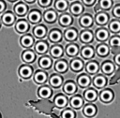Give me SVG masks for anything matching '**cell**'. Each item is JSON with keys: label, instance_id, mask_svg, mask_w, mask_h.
<instances>
[{"label": "cell", "instance_id": "1", "mask_svg": "<svg viewBox=\"0 0 120 118\" xmlns=\"http://www.w3.org/2000/svg\"><path fill=\"white\" fill-rule=\"evenodd\" d=\"M57 19H58V12L52 7L46 8L45 11L42 13V20L48 24H52L56 22Z\"/></svg>", "mask_w": 120, "mask_h": 118}, {"label": "cell", "instance_id": "2", "mask_svg": "<svg viewBox=\"0 0 120 118\" xmlns=\"http://www.w3.org/2000/svg\"><path fill=\"white\" fill-rule=\"evenodd\" d=\"M32 35L38 40H39V39H45V37L48 35L47 26L44 23H42V22H40L38 24H36L33 27V29H32Z\"/></svg>", "mask_w": 120, "mask_h": 118}, {"label": "cell", "instance_id": "3", "mask_svg": "<svg viewBox=\"0 0 120 118\" xmlns=\"http://www.w3.org/2000/svg\"><path fill=\"white\" fill-rule=\"evenodd\" d=\"M48 37V41L49 43L52 44H58L61 43V41L63 40V32L59 29V28H52L47 35Z\"/></svg>", "mask_w": 120, "mask_h": 118}, {"label": "cell", "instance_id": "4", "mask_svg": "<svg viewBox=\"0 0 120 118\" xmlns=\"http://www.w3.org/2000/svg\"><path fill=\"white\" fill-rule=\"evenodd\" d=\"M27 21L30 24L36 25L42 22V13L38 8H32L29 9L27 13Z\"/></svg>", "mask_w": 120, "mask_h": 118}, {"label": "cell", "instance_id": "5", "mask_svg": "<svg viewBox=\"0 0 120 118\" xmlns=\"http://www.w3.org/2000/svg\"><path fill=\"white\" fill-rule=\"evenodd\" d=\"M48 83L49 85L52 88V89H59L62 87L63 83H64V78L62 77L61 74L53 72L49 76L48 79Z\"/></svg>", "mask_w": 120, "mask_h": 118}, {"label": "cell", "instance_id": "6", "mask_svg": "<svg viewBox=\"0 0 120 118\" xmlns=\"http://www.w3.org/2000/svg\"><path fill=\"white\" fill-rule=\"evenodd\" d=\"M29 11V7L28 5L26 3H24L23 1H18L15 3L14 7H13V12L16 16L20 17V18H23L24 16L27 15Z\"/></svg>", "mask_w": 120, "mask_h": 118}, {"label": "cell", "instance_id": "7", "mask_svg": "<svg viewBox=\"0 0 120 118\" xmlns=\"http://www.w3.org/2000/svg\"><path fill=\"white\" fill-rule=\"evenodd\" d=\"M38 66L40 69L49 70L53 66V59L50 55H47V54L40 55L38 58Z\"/></svg>", "mask_w": 120, "mask_h": 118}, {"label": "cell", "instance_id": "8", "mask_svg": "<svg viewBox=\"0 0 120 118\" xmlns=\"http://www.w3.org/2000/svg\"><path fill=\"white\" fill-rule=\"evenodd\" d=\"M54 71L56 73H59V74H65L68 68H69V65H68V62L67 59L65 58H59L57 60H55V62H53V66H52Z\"/></svg>", "mask_w": 120, "mask_h": 118}, {"label": "cell", "instance_id": "9", "mask_svg": "<svg viewBox=\"0 0 120 118\" xmlns=\"http://www.w3.org/2000/svg\"><path fill=\"white\" fill-rule=\"evenodd\" d=\"M62 90H63V93L66 96H73L74 94L77 93V91H78V85H77V83L74 81L68 80L67 81H65L63 83Z\"/></svg>", "mask_w": 120, "mask_h": 118}, {"label": "cell", "instance_id": "10", "mask_svg": "<svg viewBox=\"0 0 120 118\" xmlns=\"http://www.w3.org/2000/svg\"><path fill=\"white\" fill-rule=\"evenodd\" d=\"M49 49H50V43L46 39H39L34 45L35 52L37 54H39V55L46 54L49 52Z\"/></svg>", "mask_w": 120, "mask_h": 118}, {"label": "cell", "instance_id": "11", "mask_svg": "<svg viewBox=\"0 0 120 118\" xmlns=\"http://www.w3.org/2000/svg\"><path fill=\"white\" fill-rule=\"evenodd\" d=\"M49 55L53 59V60H57L59 58H62L64 55V48L63 46L58 43V44H52L50 45V49H49Z\"/></svg>", "mask_w": 120, "mask_h": 118}, {"label": "cell", "instance_id": "12", "mask_svg": "<svg viewBox=\"0 0 120 118\" xmlns=\"http://www.w3.org/2000/svg\"><path fill=\"white\" fill-rule=\"evenodd\" d=\"M18 74L22 80H28L34 75V68L29 64H23L20 66L18 69Z\"/></svg>", "mask_w": 120, "mask_h": 118}, {"label": "cell", "instance_id": "13", "mask_svg": "<svg viewBox=\"0 0 120 118\" xmlns=\"http://www.w3.org/2000/svg\"><path fill=\"white\" fill-rule=\"evenodd\" d=\"M57 22H58L59 25L61 27H63V28L70 27L72 25V23H73V16L69 12L61 13L60 15H58Z\"/></svg>", "mask_w": 120, "mask_h": 118}, {"label": "cell", "instance_id": "14", "mask_svg": "<svg viewBox=\"0 0 120 118\" xmlns=\"http://www.w3.org/2000/svg\"><path fill=\"white\" fill-rule=\"evenodd\" d=\"M68 105L73 110H80L84 105V99L81 95L74 94L68 98Z\"/></svg>", "mask_w": 120, "mask_h": 118}, {"label": "cell", "instance_id": "15", "mask_svg": "<svg viewBox=\"0 0 120 118\" xmlns=\"http://www.w3.org/2000/svg\"><path fill=\"white\" fill-rule=\"evenodd\" d=\"M14 28L16 30L17 33L19 34H22V35H24L26 33H28V31L30 30V23L28 22L27 20L25 19H19L18 21L15 22L14 23Z\"/></svg>", "mask_w": 120, "mask_h": 118}, {"label": "cell", "instance_id": "16", "mask_svg": "<svg viewBox=\"0 0 120 118\" xmlns=\"http://www.w3.org/2000/svg\"><path fill=\"white\" fill-rule=\"evenodd\" d=\"M63 37L68 43L75 42L79 37V33L75 27H68L63 33Z\"/></svg>", "mask_w": 120, "mask_h": 118}, {"label": "cell", "instance_id": "17", "mask_svg": "<svg viewBox=\"0 0 120 118\" xmlns=\"http://www.w3.org/2000/svg\"><path fill=\"white\" fill-rule=\"evenodd\" d=\"M69 68L74 72V73H80L83 70L84 68V62L83 59L80 57H74L71 58L70 61L68 62Z\"/></svg>", "mask_w": 120, "mask_h": 118}, {"label": "cell", "instance_id": "18", "mask_svg": "<svg viewBox=\"0 0 120 118\" xmlns=\"http://www.w3.org/2000/svg\"><path fill=\"white\" fill-rule=\"evenodd\" d=\"M80 42L83 45H90L94 40V34L90 29H83L79 34Z\"/></svg>", "mask_w": 120, "mask_h": 118}, {"label": "cell", "instance_id": "19", "mask_svg": "<svg viewBox=\"0 0 120 118\" xmlns=\"http://www.w3.org/2000/svg\"><path fill=\"white\" fill-rule=\"evenodd\" d=\"M48 79H49V74L47 73L46 70L39 68L34 72L33 80L37 84H40V85L45 84L48 81Z\"/></svg>", "mask_w": 120, "mask_h": 118}, {"label": "cell", "instance_id": "20", "mask_svg": "<svg viewBox=\"0 0 120 118\" xmlns=\"http://www.w3.org/2000/svg\"><path fill=\"white\" fill-rule=\"evenodd\" d=\"M1 19V22L6 25V26H11L14 25L15 22H16V15L14 14V12L10 11V10H6L0 17Z\"/></svg>", "mask_w": 120, "mask_h": 118}, {"label": "cell", "instance_id": "21", "mask_svg": "<svg viewBox=\"0 0 120 118\" xmlns=\"http://www.w3.org/2000/svg\"><path fill=\"white\" fill-rule=\"evenodd\" d=\"M36 38L34 37V36L32 34L26 33L24 35H22L20 38V44L22 47H23L24 49H31L32 47H34L35 43H36Z\"/></svg>", "mask_w": 120, "mask_h": 118}, {"label": "cell", "instance_id": "22", "mask_svg": "<svg viewBox=\"0 0 120 118\" xmlns=\"http://www.w3.org/2000/svg\"><path fill=\"white\" fill-rule=\"evenodd\" d=\"M76 83L78 85V87L82 88V89H86L90 86L91 84V78L90 75H88L86 72L85 73H81L77 76L76 79Z\"/></svg>", "mask_w": 120, "mask_h": 118}, {"label": "cell", "instance_id": "23", "mask_svg": "<svg viewBox=\"0 0 120 118\" xmlns=\"http://www.w3.org/2000/svg\"><path fill=\"white\" fill-rule=\"evenodd\" d=\"M66 55L69 58H74L77 57V55L80 52V47L76 42H71V43H68L65 47L64 50Z\"/></svg>", "mask_w": 120, "mask_h": 118}, {"label": "cell", "instance_id": "24", "mask_svg": "<svg viewBox=\"0 0 120 118\" xmlns=\"http://www.w3.org/2000/svg\"><path fill=\"white\" fill-rule=\"evenodd\" d=\"M52 102L53 104L59 108V109H65L68 105V96H66L64 93H59L57 95L54 96V97L52 98Z\"/></svg>", "mask_w": 120, "mask_h": 118}, {"label": "cell", "instance_id": "25", "mask_svg": "<svg viewBox=\"0 0 120 118\" xmlns=\"http://www.w3.org/2000/svg\"><path fill=\"white\" fill-rule=\"evenodd\" d=\"M95 49L91 45H83L80 50L81 58L83 60H91L95 56Z\"/></svg>", "mask_w": 120, "mask_h": 118}, {"label": "cell", "instance_id": "26", "mask_svg": "<svg viewBox=\"0 0 120 118\" xmlns=\"http://www.w3.org/2000/svg\"><path fill=\"white\" fill-rule=\"evenodd\" d=\"M83 9H84V7H83L82 3L80 2V1H77V0L73 1L71 3V5L69 6V7H68L69 13L72 16H75V17H78V16L82 15V12H83Z\"/></svg>", "mask_w": 120, "mask_h": 118}, {"label": "cell", "instance_id": "27", "mask_svg": "<svg viewBox=\"0 0 120 118\" xmlns=\"http://www.w3.org/2000/svg\"><path fill=\"white\" fill-rule=\"evenodd\" d=\"M21 57H22V60L24 62V64L31 65L37 60V53L35 52V51L31 49H25L22 52Z\"/></svg>", "mask_w": 120, "mask_h": 118}, {"label": "cell", "instance_id": "28", "mask_svg": "<svg viewBox=\"0 0 120 118\" xmlns=\"http://www.w3.org/2000/svg\"><path fill=\"white\" fill-rule=\"evenodd\" d=\"M99 64L98 61L96 60H88V62L85 64L84 66V69H85V72L88 74V75H96L98 74V70H99Z\"/></svg>", "mask_w": 120, "mask_h": 118}, {"label": "cell", "instance_id": "29", "mask_svg": "<svg viewBox=\"0 0 120 118\" xmlns=\"http://www.w3.org/2000/svg\"><path fill=\"white\" fill-rule=\"evenodd\" d=\"M93 22H94V19L91 16V14H89V13L82 14L80 17V20H79V24L83 29H89L90 27H92Z\"/></svg>", "mask_w": 120, "mask_h": 118}, {"label": "cell", "instance_id": "30", "mask_svg": "<svg viewBox=\"0 0 120 118\" xmlns=\"http://www.w3.org/2000/svg\"><path fill=\"white\" fill-rule=\"evenodd\" d=\"M92 83L96 89H103L107 84V79L103 74H96L94 75Z\"/></svg>", "mask_w": 120, "mask_h": 118}, {"label": "cell", "instance_id": "31", "mask_svg": "<svg viewBox=\"0 0 120 118\" xmlns=\"http://www.w3.org/2000/svg\"><path fill=\"white\" fill-rule=\"evenodd\" d=\"M52 7L59 13L67 12L68 7H69L68 0H53Z\"/></svg>", "mask_w": 120, "mask_h": 118}, {"label": "cell", "instance_id": "32", "mask_svg": "<svg viewBox=\"0 0 120 118\" xmlns=\"http://www.w3.org/2000/svg\"><path fill=\"white\" fill-rule=\"evenodd\" d=\"M52 88L50 85H46V84H42L38 89V96L40 98H44V99H48L50 97H52Z\"/></svg>", "mask_w": 120, "mask_h": 118}, {"label": "cell", "instance_id": "33", "mask_svg": "<svg viewBox=\"0 0 120 118\" xmlns=\"http://www.w3.org/2000/svg\"><path fill=\"white\" fill-rule=\"evenodd\" d=\"M82 97L84 100H86L87 102L91 103V102H94L97 100L98 98V92L96 90V88H92V87H88L86 88L84 91H83V94H82Z\"/></svg>", "mask_w": 120, "mask_h": 118}, {"label": "cell", "instance_id": "34", "mask_svg": "<svg viewBox=\"0 0 120 118\" xmlns=\"http://www.w3.org/2000/svg\"><path fill=\"white\" fill-rule=\"evenodd\" d=\"M97 111H98V109L97 107L92 104V103H88V104H85L83 105L82 107V113L85 117L87 118H92L94 117L96 114H97Z\"/></svg>", "mask_w": 120, "mask_h": 118}, {"label": "cell", "instance_id": "35", "mask_svg": "<svg viewBox=\"0 0 120 118\" xmlns=\"http://www.w3.org/2000/svg\"><path fill=\"white\" fill-rule=\"evenodd\" d=\"M99 99L103 103H110L113 99V92L111 89H102L99 93Z\"/></svg>", "mask_w": 120, "mask_h": 118}, {"label": "cell", "instance_id": "36", "mask_svg": "<svg viewBox=\"0 0 120 118\" xmlns=\"http://www.w3.org/2000/svg\"><path fill=\"white\" fill-rule=\"evenodd\" d=\"M95 37L99 42H105L109 39V32L106 28H98L95 32Z\"/></svg>", "mask_w": 120, "mask_h": 118}, {"label": "cell", "instance_id": "37", "mask_svg": "<svg viewBox=\"0 0 120 118\" xmlns=\"http://www.w3.org/2000/svg\"><path fill=\"white\" fill-rule=\"evenodd\" d=\"M100 69H101V72L103 75H111L114 71V65L112 62L107 60L102 63Z\"/></svg>", "mask_w": 120, "mask_h": 118}, {"label": "cell", "instance_id": "38", "mask_svg": "<svg viewBox=\"0 0 120 118\" xmlns=\"http://www.w3.org/2000/svg\"><path fill=\"white\" fill-rule=\"evenodd\" d=\"M96 53L99 56V57H106L109 52H110V48L107 44L105 43H100L98 44L97 47H96V50H95Z\"/></svg>", "mask_w": 120, "mask_h": 118}, {"label": "cell", "instance_id": "39", "mask_svg": "<svg viewBox=\"0 0 120 118\" xmlns=\"http://www.w3.org/2000/svg\"><path fill=\"white\" fill-rule=\"evenodd\" d=\"M108 21H109V16L105 12L99 11L95 16V22L98 25H105L108 22Z\"/></svg>", "mask_w": 120, "mask_h": 118}, {"label": "cell", "instance_id": "40", "mask_svg": "<svg viewBox=\"0 0 120 118\" xmlns=\"http://www.w3.org/2000/svg\"><path fill=\"white\" fill-rule=\"evenodd\" d=\"M61 118H76V112L72 108H65L61 112Z\"/></svg>", "mask_w": 120, "mask_h": 118}, {"label": "cell", "instance_id": "41", "mask_svg": "<svg viewBox=\"0 0 120 118\" xmlns=\"http://www.w3.org/2000/svg\"><path fill=\"white\" fill-rule=\"evenodd\" d=\"M110 46L112 47V51H114L116 48H120V37L118 36H113L110 38L109 40Z\"/></svg>", "mask_w": 120, "mask_h": 118}, {"label": "cell", "instance_id": "42", "mask_svg": "<svg viewBox=\"0 0 120 118\" xmlns=\"http://www.w3.org/2000/svg\"><path fill=\"white\" fill-rule=\"evenodd\" d=\"M109 29L112 33L120 32V22L119 21H112L109 24Z\"/></svg>", "mask_w": 120, "mask_h": 118}, {"label": "cell", "instance_id": "43", "mask_svg": "<svg viewBox=\"0 0 120 118\" xmlns=\"http://www.w3.org/2000/svg\"><path fill=\"white\" fill-rule=\"evenodd\" d=\"M37 3H38V6L39 7L46 9V8H49L52 6L53 0H37Z\"/></svg>", "mask_w": 120, "mask_h": 118}, {"label": "cell", "instance_id": "44", "mask_svg": "<svg viewBox=\"0 0 120 118\" xmlns=\"http://www.w3.org/2000/svg\"><path fill=\"white\" fill-rule=\"evenodd\" d=\"M98 6L100 9H109L112 7V0H99Z\"/></svg>", "mask_w": 120, "mask_h": 118}, {"label": "cell", "instance_id": "45", "mask_svg": "<svg viewBox=\"0 0 120 118\" xmlns=\"http://www.w3.org/2000/svg\"><path fill=\"white\" fill-rule=\"evenodd\" d=\"M7 10V3L4 0H0V15H2Z\"/></svg>", "mask_w": 120, "mask_h": 118}, {"label": "cell", "instance_id": "46", "mask_svg": "<svg viewBox=\"0 0 120 118\" xmlns=\"http://www.w3.org/2000/svg\"><path fill=\"white\" fill-rule=\"evenodd\" d=\"M81 1L82 5L85 7H92L96 3V0H81Z\"/></svg>", "mask_w": 120, "mask_h": 118}, {"label": "cell", "instance_id": "47", "mask_svg": "<svg viewBox=\"0 0 120 118\" xmlns=\"http://www.w3.org/2000/svg\"><path fill=\"white\" fill-rule=\"evenodd\" d=\"M112 13H113V15H114L115 17H117V18H120V5L116 6V7L113 8V10H112Z\"/></svg>", "mask_w": 120, "mask_h": 118}, {"label": "cell", "instance_id": "48", "mask_svg": "<svg viewBox=\"0 0 120 118\" xmlns=\"http://www.w3.org/2000/svg\"><path fill=\"white\" fill-rule=\"evenodd\" d=\"M113 60H114V63H115L116 65L120 66V52H117V53H116V55L114 56Z\"/></svg>", "mask_w": 120, "mask_h": 118}, {"label": "cell", "instance_id": "49", "mask_svg": "<svg viewBox=\"0 0 120 118\" xmlns=\"http://www.w3.org/2000/svg\"><path fill=\"white\" fill-rule=\"evenodd\" d=\"M24 3H26L27 5H33L34 3L37 2V0H22Z\"/></svg>", "mask_w": 120, "mask_h": 118}, {"label": "cell", "instance_id": "50", "mask_svg": "<svg viewBox=\"0 0 120 118\" xmlns=\"http://www.w3.org/2000/svg\"><path fill=\"white\" fill-rule=\"evenodd\" d=\"M8 2H10V3H16V2H18L19 0H8Z\"/></svg>", "mask_w": 120, "mask_h": 118}, {"label": "cell", "instance_id": "51", "mask_svg": "<svg viewBox=\"0 0 120 118\" xmlns=\"http://www.w3.org/2000/svg\"><path fill=\"white\" fill-rule=\"evenodd\" d=\"M1 25H2V22H1V19H0V28H1Z\"/></svg>", "mask_w": 120, "mask_h": 118}, {"label": "cell", "instance_id": "52", "mask_svg": "<svg viewBox=\"0 0 120 118\" xmlns=\"http://www.w3.org/2000/svg\"><path fill=\"white\" fill-rule=\"evenodd\" d=\"M0 118H1V113H0Z\"/></svg>", "mask_w": 120, "mask_h": 118}, {"label": "cell", "instance_id": "53", "mask_svg": "<svg viewBox=\"0 0 120 118\" xmlns=\"http://www.w3.org/2000/svg\"><path fill=\"white\" fill-rule=\"evenodd\" d=\"M70 1H75V0H70Z\"/></svg>", "mask_w": 120, "mask_h": 118}]
</instances>
